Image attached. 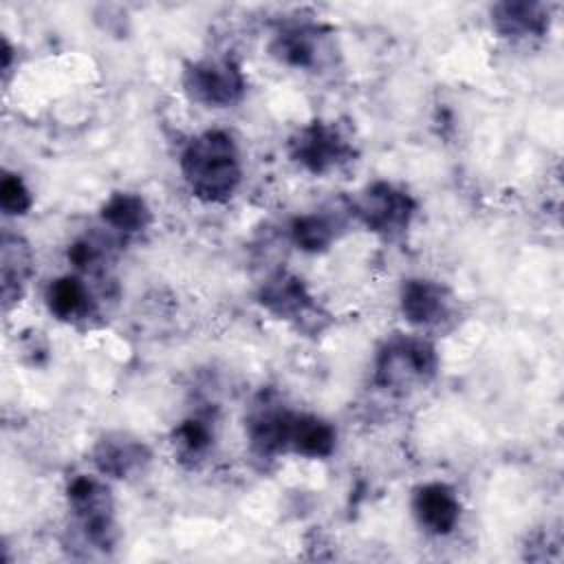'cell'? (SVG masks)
Segmentation results:
<instances>
[{
    "label": "cell",
    "instance_id": "8",
    "mask_svg": "<svg viewBox=\"0 0 564 564\" xmlns=\"http://www.w3.org/2000/svg\"><path fill=\"white\" fill-rule=\"evenodd\" d=\"M295 412L284 408L269 394H262L249 410L247 436L258 456H275L289 452V434Z\"/></svg>",
    "mask_w": 564,
    "mask_h": 564
},
{
    "label": "cell",
    "instance_id": "5",
    "mask_svg": "<svg viewBox=\"0 0 564 564\" xmlns=\"http://www.w3.org/2000/svg\"><path fill=\"white\" fill-rule=\"evenodd\" d=\"M350 209L370 231L397 238L410 227L416 203L405 189L388 181H375L359 192Z\"/></svg>",
    "mask_w": 564,
    "mask_h": 564
},
{
    "label": "cell",
    "instance_id": "6",
    "mask_svg": "<svg viewBox=\"0 0 564 564\" xmlns=\"http://www.w3.org/2000/svg\"><path fill=\"white\" fill-rule=\"evenodd\" d=\"M289 154L311 174H328L348 163L355 150L335 123L313 121L291 137Z\"/></svg>",
    "mask_w": 564,
    "mask_h": 564
},
{
    "label": "cell",
    "instance_id": "12",
    "mask_svg": "<svg viewBox=\"0 0 564 564\" xmlns=\"http://www.w3.org/2000/svg\"><path fill=\"white\" fill-rule=\"evenodd\" d=\"M322 26L304 20L282 24L271 40V55L295 68H313L319 62Z\"/></svg>",
    "mask_w": 564,
    "mask_h": 564
},
{
    "label": "cell",
    "instance_id": "4",
    "mask_svg": "<svg viewBox=\"0 0 564 564\" xmlns=\"http://www.w3.org/2000/svg\"><path fill=\"white\" fill-rule=\"evenodd\" d=\"M183 88L196 104L227 108L240 101L245 93V75L231 55L205 57L183 70Z\"/></svg>",
    "mask_w": 564,
    "mask_h": 564
},
{
    "label": "cell",
    "instance_id": "21",
    "mask_svg": "<svg viewBox=\"0 0 564 564\" xmlns=\"http://www.w3.org/2000/svg\"><path fill=\"white\" fill-rule=\"evenodd\" d=\"M108 258L104 242L95 238H79L68 247V260L79 271H99Z\"/></svg>",
    "mask_w": 564,
    "mask_h": 564
},
{
    "label": "cell",
    "instance_id": "15",
    "mask_svg": "<svg viewBox=\"0 0 564 564\" xmlns=\"http://www.w3.org/2000/svg\"><path fill=\"white\" fill-rule=\"evenodd\" d=\"M46 306L62 322H79L93 313L88 286L77 275H59L46 286Z\"/></svg>",
    "mask_w": 564,
    "mask_h": 564
},
{
    "label": "cell",
    "instance_id": "10",
    "mask_svg": "<svg viewBox=\"0 0 564 564\" xmlns=\"http://www.w3.org/2000/svg\"><path fill=\"white\" fill-rule=\"evenodd\" d=\"M150 458V447L128 432H108L93 447L97 471L110 478H130L143 471Z\"/></svg>",
    "mask_w": 564,
    "mask_h": 564
},
{
    "label": "cell",
    "instance_id": "16",
    "mask_svg": "<svg viewBox=\"0 0 564 564\" xmlns=\"http://www.w3.org/2000/svg\"><path fill=\"white\" fill-rule=\"evenodd\" d=\"M101 220L121 236L143 231L152 223V212L143 196L134 192H115L101 205Z\"/></svg>",
    "mask_w": 564,
    "mask_h": 564
},
{
    "label": "cell",
    "instance_id": "13",
    "mask_svg": "<svg viewBox=\"0 0 564 564\" xmlns=\"http://www.w3.org/2000/svg\"><path fill=\"white\" fill-rule=\"evenodd\" d=\"M491 22L502 37H540L549 31V9L540 2H498L491 7Z\"/></svg>",
    "mask_w": 564,
    "mask_h": 564
},
{
    "label": "cell",
    "instance_id": "7",
    "mask_svg": "<svg viewBox=\"0 0 564 564\" xmlns=\"http://www.w3.org/2000/svg\"><path fill=\"white\" fill-rule=\"evenodd\" d=\"M260 304L275 315L278 319L293 322L302 330H319L322 328V311L315 304L313 295L304 286V282L286 271H278L264 280L258 293Z\"/></svg>",
    "mask_w": 564,
    "mask_h": 564
},
{
    "label": "cell",
    "instance_id": "14",
    "mask_svg": "<svg viewBox=\"0 0 564 564\" xmlns=\"http://www.w3.org/2000/svg\"><path fill=\"white\" fill-rule=\"evenodd\" d=\"M335 445L337 432L326 419L295 412L289 434V452L306 458H326L333 454Z\"/></svg>",
    "mask_w": 564,
    "mask_h": 564
},
{
    "label": "cell",
    "instance_id": "20",
    "mask_svg": "<svg viewBox=\"0 0 564 564\" xmlns=\"http://www.w3.org/2000/svg\"><path fill=\"white\" fill-rule=\"evenodd\" d=\"M33 196L18 174H4L0 181V207L7 216H22L31 209Z\"/></svg>",
    "mask_w": 564,
    "mask_h": 564
},
{
    "label": "cell",
    "instance_id": "2",
    "mask_svg": "<svg viewBox=\"0 0 564 564\" xmlns=\"http://www.w3.org/2000/svg\"><path fill=\"white\" fill-rule=\"evenodd\" d=\"M438 366L434 346L414 335H394L383 341L375 359V383L383 390L405 392L434 377Z\"/></svg>",
    "mask_w": 564,
    "mask_h": 564
},
{
    "label": "cell",
    "instance_id": "19",
    "mask_svg": "<svg viewBox=\"0 0 564 564\" xmlns=\"http://www.w3.org/2000/svg\"><path fill=\"white\" fill-rule=\"evenodd\" d=\"M172 445L181 460L196 463L205 458L214 445V421L203 414L187 416L172 432Z\"/></svg>",
    "mask_w": 564,
    "mask_h": 564
},
{
    "label": "cell",
    "instance_id": "9",
    "mask_svg": "<svg viewBox=\"0 0 564 564\" xmlns=\"http://www.w3.org/2000/svg\"><path fill=\"white\" fill-rule=\"evenodd\" d=\"M401 313L414 326H441L454 311V297L447 286L427 278L405 280L399 293Z\"/></svg>",
    "mask_w": 564,
    "mask_h": 564
},
{
    "label": "cell",
    "instance_id": "17",
    "mask_svg": "<svg viewBox=\"0 0 564 564\" xmlns=\"http://www.w3.org/2000/svg\"><path fill=\"white\" fill-rule=\"evenodd\" d=\"M33 273V256L29 245L15 236L4 231L2 234V297L4 304L18 300L26 280Z\"/></svg>",
    "mask_w": 564,
    "mask_h": 564
},
{
    "label": "cell",
    "instance_id": "18",
    "mask_svg": "<svg viewBox=\"0 0 564 564\" xmlns=\"http://www.w3.org/2000/svg\"><path fill=\"white\" fill-rule=\"evenodd\" d=\"M339 220L328 212L302 214L291 223V240L308 253L328 249L337 238Z\"/></svg>",
    "mask_w": 564,
    "mask_h": 564
},
{
    "label": "cell",
    "instance_id": "1",
    "mask_svg": "<svg viewBox=\"0 0 564 564\" xmlns=\"http://www.w3.org/2000/svg\"><path fill=\"white\" fill-rule=\"evenodd\" d=\"M181 172L192 194L207 203L231 198L242 181L240 152L225 130H205L181 154Z\"/></svg>",
    "mask_w": 564,
    "mask_h": 564
},
{
    "label": "cell",
    "instance_id": "3",
    "mask_svg": "<svg viewBox=\"0 0 564 564\" xmlns=\"http://www.w3.org/2000/svg\"><path fill=\"white\" fill-rule=\"evenodd\" d=\"M66 500L79 540L93 549H110L117 540V524L115 500L108 485H104L97 476L77 474L68 480Z\"/></svg>",
    "mask_w": 564,
    "mask_h": 564
},
{
    "label": "cell",
    "instance_id": "11",
    "mask_svg": "<svg viewBox=\"0 0 564 564\" xmlns=\"http://www.w3.org/2000/svg\"><path fill=\"white\" fill-rule=\"evenodd\" d=\"M412 513L421 529L432 535H447L456 529L460 518V502L456 491L445 482H427L414 489Z\"/></svg>",
    "mask_w": 564,
    "mask_h": 564
}]
</instances>
